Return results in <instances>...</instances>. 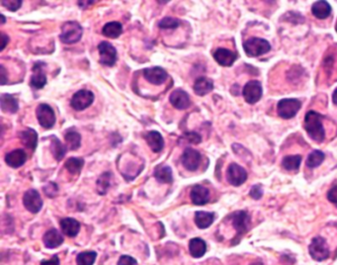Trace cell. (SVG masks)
<instances>
[{
	"mask_svg": "<svg viewBox=\"0 0 337 265\" xmlns=\"http://www.w3.org/2000/svg\"><path fill=\"white\" fill-rule=\"evenodd\" d=\"M145 139L149 145V147L154 152H159L162 151L164 147V140L162 136L156 131H150L145 136Z\"/></svg>",
	"mask_w": 337,
	"mask_h": 265,
	"instance_id": "603a6c76",
	"label": "cell"
},
{
	"mask_svg": "<svg viewBox=\"0 0 337 265\" xmlns=\"http://www.w3.org/2000/svg\"><path fill=\"white\" fill-rule=\"evenodd\" d=\"M327 199L331 203L337 204V184L327 192Z\"/></svg>",
	"mask_w": 337,
	"mask_h": 265,
	"instance_id": "7bdbcfd3",
	"label": "cell"
},
{
	"mask_svg": "<svg viewBox=\"0 0 337 265\" xmlns=\"http://www.w3.org/2000/svg\"><path fill=\"white\" fill-rule=\"evenodd\" d=\"M19 138L21 140V143L26 148H28V149H30L32 151H35V149L37 148L38 134H37L35 130L28 128L27 130L20 132Z\"/></svg>",
	"mask_w": 337,
	"mask_h": 265,
	"instance_id": "44dd1931",
	"label": "cell"
},
{
	"mask_svg": "<svg viewBox=\"0 0 337 265\" xmlns=\"http://www.w3.org/2000/svg\"><path fill=\"white\" fill-rule=\"evenodd\" d=\"M43 63H36L33 68V76L31 78V86L35 89H42L47 84V76L42 68Z\"/></svg>",
	"mask_w": 337,
	"mask_h": 265,
	"instance_id": "d6986e66",
	"label": "cell"
},
{
	"mask_svg": "<svg viewBox=\"0 0 337 265\" xmlns=\"http://www.w3.org/2000/svg\"><path fill=\"white\" fill-rule=\"evenodd\" d=\"M0 38H1V48H0V51H3L9 42V38L5 34H3V33H1V37Z\"/></svg>",
	"mask_w": 337,
	"mask_h": 265,
	"instance_id": "bcb514c9",
	"label": "cell"
},
{
	"mask_svg": "<svg viewBox=\"0 0 337 265\" xmlns=\"http://www.w3.org/2000/svg\"><path fill=\"white\" fill-rule=\"evenodd\" d=\"M332 100H333V103L337 106V88L334 90L332 94Z\"/></svg>",
	"mask_w": 337,
	"mask_h": 265,
	"instance_id": "7dc6e473",
	"label": "cell"
},
{
	"mask_svg": "<svg viewBox=\"0 0 337 265\" xmlns=\"http://www.w3.org/2000/svg\"><path fill=\"white\" fill-rule=\"evenodd\" d=\"M301 108V102L295 98L282 99L277 103V113L279 117L289 120L294 118L300 109Z\"/></svg>",
	"mask_w": 337,
	"mask_h": 265,
	"instance_id": "277c9868",
	"label": "cell"
},
{
	"mask_svg": "<svg viewBox=\"0 0 337 265\" xmlns=\"http://www.w3.org/2000/svg\"><path fill=\"white\" fill-rule=\"evenodd\" d=\"M179 20L172 17L163 18L159 23L158 27L161 29H176L179 26Z\"/></svg>",
	"mask_w": 337,
	"mask_h": 265,
	"instance_id": "74e56055",
	"label": "cell"
},
{
	"mask_svg": "<svg viewBox=\"0 0 337 265\" xmlns=\"http://www.w3.org/2000/svg\"><path fill=\"white\" fill-rule=\"evenodd\" d=\"M94 101V94L89 90H79L72 98V107L76 111H82L88 108Z\"/></svg>",
	"mask_w": 337,
	"mask_h": 265,
	"instance_id": "ba28073f",
	"label": "cell"
},
{
	"mask_svg": "<svg viewBox=\"0 0 337 265\" xmlns=\"http://www.w3.org/2000/svg\"><path fill=\"white\" fill-rule=\"evenodd\" d=\"M0 76H1V84L2 85L6 84V82H7V74H6V71H5L3 65L0 66Z\"/></svg>",
	"mask_w": 337,
	"mask_h": 265,
	"instance_id": "f6af8a7d",
	"label": "cell"
},
{
	"mask_svg": "<svg viewBox=\"0 0 337 265\" xmlns=\"http://www.w3.org/2000/svg\"><path fill=\"white\" fill-rule=\"evenodd\" d=\"M59 224H60V227H61L63 235H65L67 237L75 238L79 233L80 224L75 219L64 218L60 221Z\"/></svg>",
	"mask_w": 337,
	"mask_h": 265,
	"instance_id": "ac0fdd59",
	"label": "cell"
},
{
	"mask_svg": "<svg viewBox=\"0 0 337 265\" xmlns=\"http://www.w3.org/2000/svg\"><path fill=\"white\" fill-rule=\"evenodd\" d=\"M232 226L237 230L239 237H242L245 234L250 226V217L245 211H238L232 214Z\"/></svg>",
	"mask_w": 337,
	"mask_h": 265,
	"instance_id": "7c38bea8",
	"label": "cell"
},
{
	"mask_svg": "<svg viewBox=\"0 0 337 265\" xmlns=\"http://www.w3.org/2000/svg\"><path fill=\"white\" fill-rule=\"evenodd\" d=\"M82 27L76 21H67L61 27L59 39L64 44L77 43L82 37Z\"/></svg>",
	"mask_w": 337,
	"mask_h": 265,
	"instance_id": "3957f363",
	"label": "cell"
},
{
	"mask_svg": "<svg viewBox=\"0 0 337 265\" xmlns=\"http://www.w3.org/2000/svg\"><path fill=\"white\" fill-rule=\"evenodd\" d=\"M201 153L198 151L191 148H187L182 155V163L184 165V168L190 171H195L198 170L201 163Z\"/></svg>",
	"mask_w": 337,
	"mask_h": 265,
	"instance_id": "4fadbf2b",
	"label": "cell"
},
{
	"mask_svg": "<svg viewBox=\"0 0 337 265\" xmlns=\"http://www.w3.org/2000/svg\"><path fill=\"white\" fill-rule=\"evenodd\" d=\"M111 177H112V173L110 172H105L99 177L97 181V190L100 194L103 195L107 192L111 184Z\"/></svg>",
	"mask_w": 337,
	"mask_h": 265,
	"instance_id": "d590c367",
	"label": "cell"
},
{
	"mask_svg": "<svg viewBox=\"0 0 337 265\" xmlns=\"http://www.w3.org/2000/svg\"><path fill=\"white\" fill-rule=\"evenodd\" d=\"M0 102H1L2 111L5 113L14 114L18 111V108H19L18 101L12 95L2 94L1 99H0Z\"/></svg>",
	"mask_w": 337,
	"mask_h": 265,
	"instance_id": "83f0119b",
	"label": "cell"
},
{
	"mask_svg": "<svg viewBox=\"0 0 337 265\" xmlns=\"http://www.w3.org/2000/svg\"><path fill=\"white\" fill-rule=\"evenodd\" d=\"M191 200L195 205L203 206L207 204L210 200V191L208 188L202 186V185H196L191 189L190 192Z\"/></svg>",
	"mask_w": 337,
	"mask_h": 265,
	"instance_id": "9a60e30c",
	"label": "cell"
},
{
	"mask_svg": "<svg viewBox=\"0 0 337 265\" xmlns=\"http://www.w3.org/2000/svg\"><path fill=\"white\" fill-rule=\"evenodd\" d=\"M41 265H59V259L57 255H54L50 260L41 261Z\"/></svg>",
	"mask_w": 337,
	"mask_h": 265,
	"instance_id": "ee69618b",
	"label": "cell"
},
{
	"mask_svg": "<svg viewBox=\"0 0 337 265\" xmlns=\"http://www.w3.org/2000/svg\"><path fill=\"white\" fill-rule=\"evenodd\" d=\"M325 158L324 153L321 151H313L309 155L306 160L307 167L310 169H316L318 168L319 165L323 162Z\"/></svg>",
	"mask_w": 337,
	"mask_h": 265,
	"instance_id": "1f68e13d",
	"label": "cell"
},
{
	"mask_svg": "<svg viewBox=\"0 0 337 265\" xmlns=\"http://www.w3.org/2000/svg\"><path fill=\"white\" fill-rule=\"evenodd\" d=\"M22 1L21 0H8V1H5V0H3V1H1V4L7 8L8 10L12 11V12H15L17 11L21 5H22Z\"/></svg>",
	"mask_w": 337,
	"mask_h": 265,
	"instance_id": "ab89813d",
	"label": "cell"
},
{
	"mask_svg": "<svg viewBox=\"0 0 337 265\" xmlns=\"http://www.w3.org/2000/svg\"><path fill=\"white\" fill-rule=\"evenodd\" d=\"M181 140L186 141L187 143H190V144H193V145H198V144H200L202 142L201 136L196 132H185L184 136L181 138Z\"/></svg>",
	"mask_w": 337,
	"mask_h": 265,
	"instance_id": "f35d334b",
	"label": "cell"
},
{
	"mask_svg": "<svg viewBox=\"0 0 337 265\" xmlns=\"http://www.w3.org/2000/svg\"><path fill=\"white\" fill-rule=\"evenodd\" d=\"M215 221V214L211 212L198 211L195 213V223L200 228L209 227Z\"/></svg>",
	"mask_w": 337,
	"mask_h": 265,
	"instance_id": "4316f807",
	"label": "cell"
},
{
	"mask_svg": "<svg viewBox=\"0 0 337 265\" xmlns=\"http://www.w3.org/2000/svg\"><path fill=\"white\" fill-rule=\"evenodd\" d=\"M262 94H263L262 84L258 80L248 81L243 89V98L248 104L257 103L261 99Z\"/></svg>",
	"mask_w": 337,
	"mask_h": 265,
	"instance_id": "52a82bcc",
	"label": "cell"
},
{
	"mask_svg": "<svg viewBox=\"0 0 337 265\" xmlns=\"http://www.w3.org/2000/svg\"><path fill=\"white\" fill-rule=\"evenodd\" d=\"M0 17H1V19H2L1 24H4V23H5V17H4L2 14H0Z\"/></svg>",
	"mask_w": 337,
	"mask_h": 265,
	"instance_id": "c3c4849f",
	"label": "cell"
},
{
	"mask_svg": "<svg viewBox=\"0 0 337 265\" xmlns=\"http://www.w3.org/2000/svg\"><path fill=\"white\" fill-rule=\"evenodd\" d=\"M169 101L176 109L184 110L190 106V96L186 91L182 89H176L170 94Z\"/></svg>",
	"mask_w": 337,
	"mask_h": 265,
	"instance_id": "5bb4252c",
	"label": "cell"
},
{
	"mask_svg": "<svg viewBox=\"0 0 337 265\" xmlns=\"http://www.w3.org/2000/svg\"><path fill=\"white\" fill-rule=\"evenodd\" d=\"M118 265H138V261L129 255H122L119 258Z\"/></svg>",
	"mask_w": 337,
	"mask_h": 265,
	"instance_id": "b9f144b4",
	"label": "cell"
},
{
	"mask_svg": "<svg viewBox=\"0 0 337 265\" xmlns=\"http://www.w3.org/2000/svg\"><path fill=\"white\" fill-rule=\"evenodd\" d=\"M323 116L316 111H309L305 116L304 128L308 136L317 143L323 142L325 130L322 125Z\"/></svg>",
	"mask_w": 337,
	"mask_h": 265,
	"instance_id": "6da1fadb",
	"label": "cell"
},
{
	"mask_svg": "<svg viewBox=\"0 0 337 265\" xmlns=\"http://www.w3.org/2000/svg\"><path fill=\"white\" fill-rule=\"evenodd\" d=\"M249 196L253 198L254 200H259V199H261V197L263 196V189L261 185L252 186L249 191Z\"/></svg>",
	"mask_w": 337,
	"mask_h": 265,
	"instance_id": "60d3db41",
	"label": "cell"
},
{
	"mask_svg": "<svg viewBox=\"0 0 337 265\" xmlns=\"http://www.w3.org/2000/svg\"><path fill=\"white\" fill-rule=\"evenodd\" d=\"M309 251L310 255L316 261H323L330 255L326 241L322 237H317L312 241V244L309 246Z\"/></svg>",
	"mask_w": 337,
	"mask_h": 265,
	"instance_id": "5b68a950",
	"label": "cell"
},
{
	"mask_svg": "<svg viewBox=\"0 0 337 265\" xmlns=\"http://www.w3.org/2000/svg\"><path fill=\"white\" fill-rule=\"evenodd\" d=\"M84 165V160L82 158L71 157L65 161V169L72 174H78Z\"/></svg>",
	"mask_w": 337,
	"mask_h": 265,
	"instance_id": "836d02e7",
	"label": "cell"
},
{
	"mask_svg": "<svg viewBox=\"0 0 337 265\" xmlns=\"http://www.w3.org/2000/svg\"><path fill=\"white\" fill-rule=\"evenodd\" d=\"M51 151L55 156V158L59 161L62 159V157L65 155L67 149L65 146H63L59 140L56 137H53L52 140V145H51Z\"/></svg>",
	"mask_w": 337,
	"mask_h": 265,
	"instance_id": "e575fe53",
	"label": "cell"
},
{
	"mask_svg": "<svg viewBox=\"0 0 337 265\" xmlns=\"http://www.w3.org/2000/svg\"><path fill=\"white\" fill-rule=\"evenodd\" d=\"M97 257L95 251H84L77 255L76 263L77 265H93Z\"/></svg>",
	"mask_w": 337,
	"mask_h": 265,
	"instance_id": "8d00e7d4",
	"label": "cell"
},
{
	"mask_svg": "<svg viewBox=\"0 0 337 265\" xmlns=\"http://www.w3.org/2000/svg\"><path fill=\"white\" fill-rule=\"evenodd\" d=\"M40 125L45 129H51L56 124V114L53 108L48 104H40L36 110Z\"/></svg>",
	"mask_w": 337,
	"mask_h": 265,
	"instance_id": "30bf717a",
	"label": "cell"
},
{
	"mask_svg": "<svg viewBox=\"0 0 337 265\" xmlns=\"http://www.w3.org/2000/svg\"><path fill=\"white\" fill-rule=\"evenodd\" d=\"M226 179L232 186H241L247 179L246 170L238 163H230L226 170Z\"/></svg>",
	"mask_w": 337,
	"mask_h": 265,
	"instance_id": "8992f818",
	"label": "cell"
},
{
	"mask_svg": "<svg viewBox=\"0 0 337 265\" xmlns=\"http://www.w3.org/2000/svg\"><path fill=\"white\" fill-rule=\"evenodd\" d=\"M189 251L193 257L200 258L202 256H204V254L206 253L207 245L202 239H192L189 243Z\"/></svg>",
	"mask_w": 337,
	"mask_h": 265,
	"instance_id": "484cf974",
	"label": "cell"
},
{
	"mask_svg": "<svg viewBox=\"0 0 337 265\" xmlns=\"http://www.w3.org/2000/svg\"><path fill=\"white\" fill-rule=\"evenodd\" d=\"M250 265H263V264L261 262H254V263H252Z\"/></svg>",
	"mask_w": 337,
	"mask_h": 265,
	"instance_id": "681fc988",
	"label": "cell"
},
{
	"mask_svg": "<svg viewBox=\"0 0 337 265\" xmlns=\"http://www.w3.org/2000/svg\"><path fill=\"white\" fill-rule=\"evenodd\" d=\"M243 50L245 55L249 57H260L271 50V45L267 40L252 37L243 42Z\"/></svg>",
	"mask_w": 337,
	"mask_h": 265,
	"instance_id": "7a4b0ae2",
	"label": "cell"
},
{
	"mask_svg": "<svg viewBox=\"0 0 337 265\" xmlns=\"http://www.w3.org/2000/svg\"><path fill=\"white\" fill-rule=\"evenodd\" d=\"M335 31H336V33H337V21H336V24H335Z\"/></svg>",
	"mask_w": 337,
	"mask_h": 265,
	"instance_id": "f907efd6",
	"label": "cell"
},
{
	"mask_svg": "<svg viewBox=\"0 0 337 265\" xmlns=\"http://www.w3.org/2000/svg\"><path fill=\"white\" fill-rule=\"evenodd\" d=\"M193 89L197 95L205 96L214 89V83L211 79L206 77H199L196 79Z\"/></svg>",
	"mask_w": 337,
	"mask_h": 265,
	"instance_id": "cb8c5ba5",
	"label": "cell"
},
{
	"mask_svg": "<svg viewBox=\"0 0 337 265\" xmlns=\"http://www.w3.org/2000/svg\"><path fill=\"white\" fill-rule=\"evenodd\" d=\"M44 245L48 248H56L62 245L63 243V237L60 235L59 231L56 228H52L48 230L45 234L44 238Z\"/></svg>",
	"mask_w": 337,
	"mask_h": 265,
	"instance_id": "7402d4cb",
	"label": "cell"
},
{
	"mask_svg": "<svg viewBox=\"0 0 337 265\" xmlns=\"http://www.w3.org/2000/svg\"><path fill=\"white\" fill-rule=\"evenodd\" d=\"M144 76L149 82L154 85H159L166 80L167 73L163 69L158 68V66H154V68L145 69Z\"/></svg>",
	"mask_w": 337,
	"mask_h": 265,
	"instance_id": "e0dca14e",
	"label": "cell"
},
{
	"mask_svg": "<svg viewBox=\"0 0 337 265\" xmlns=\"http://www.w3.org/2000/svg\"><path fill=\"white\" fill-rule=\"evenodd\" d=\"M98 51L101 63L108 66H113L115 64L117 60V51L110 43L101 42L98 45Z\"/></svg>",
	"mask_w": 337,
	"mask_h": 265,
	"instance_id": "8fae6325",
	"label": "cell"
},
{
	"mask_svg": "<svg viewBox=\"0 0 337 265\" xmlns=\"http://www.w3.org/2000/svg\"><path fill=\"white\" fill-rule=\"evenodd\" d=\"M26 160H27L26 152L21 149L15 150V151L7 153L5 156L6 163L9 165L10 168H13V169L21 168L22 165H24Z\"/></svg>",
	"mask_w": 337,
	"mask_h": 265,
	"instance_id": "ffe728a7",
	"label": "cell"
},
{
	"mask_svg": "<svg viewBox=\"0 0 337 265\" xmlns=\"http://www.w3.org/2000/svg\"><path fill=\"white\" fill-rule=\"evenodd\" d=\"M64 139L66 142V146L69 147L70 150L76 151L78 148H80L81 136L77 132H75V131L67 132L64 136Z\"/></svg>",
	"mask_w": 337,
	"mask_h": 265,
	"instance_id": "d6a6232c",
	"label": "cell"
},
{
	"mask_svg": "<svg viewBox=\"0 0 337 265\" xmlns=\"http://www.w3.org/2000/svg\"><path fill=\"white\" fill-rule=\"evenodd\" d=\"M213 56L215 60L222 66H231L238 58L237 54L225 48L218 49Z\"/></svg>",
	"mask_w": 337,
	"mask_h": 265,
	"instance_id": "2e32d148",
	"label": "cell"
},
{
	"mask_svg": "<svg viewBox=\"0 0 337 265\" xmlns=\"http://www.w3.org/2000/svg\"><path fill=\"white\" fill-rule=\"evenodd\" d=\"M154 176L160 183H172L173 175L172 170L167 165H159L154 171Z\"/></svg>",
	"mask_w": 337,
	"mask_h": 265,
	"instance_id": "f1b7e54d",
	"label": "cell"
},
{
	"mask_svg": "<svg viewBox=\"0 0 337 265\" xmlns=\"http://www.w3.org/2000/svg\"><path fill=\"white\" fill-rule=\"evenodd\" d=\"M122 32H123L122 24L116 21L107 23L102 29V34L105 37L112 38V39L118 38L122 34Z\"/></svg>",
	"mask_w": 337,
	"mask_h": 265,
	"instance_id": "f546056e",
	"label": "cell"
},
{
	"mask_svg": "<svg viewBox=\"0 0 337 265\" xmlns=\"http://www.w3.org/2000/svg\"><path fill=\"white\" fill-rule=\"evenodd\" d=\"M301 163V156L299 154L296 155H287L282 160V167L289 171H296L300 169Z\"/></svg>",
	"mask_w": 337,
	"mask_h": 265,
	"instance_id": "4dcf8cb0",
	"label": "cell"
},
{
	"mask_svg": "<svg viewBox=\"0 0 337 265\" xmlns=\"http://www.w3.org/2000/svg\"><path fill=\"white\" fill-rule=\"evenodd\" d=\"M23 204L29 212L37 214L43 207V200L37 190L30 189L24 194Z\"/></svg>",
	"mask_w": 337,
	"mask_h": 265,
	"instance_id": "9c48e42d",
	"label": "cell"
},
{
	"mask_svg": "<svg viewBox=\"0 0 337 265\" xmlns=\"http://www.w3.org/2000/svg\"><path fill=\"white\" fill-rule=\"evenodd\" d=\"M331 11H332V8L330 4L326 1H323V0L315 2L312 6V13L318 19H320V20L328 18L329 15L331 14Z\"/></svg>",
	"mask_w": 337,
	"mask_h": 265,
	"instance_id": "d4e9b609",
	"label": "cell"
}]
</instances>
